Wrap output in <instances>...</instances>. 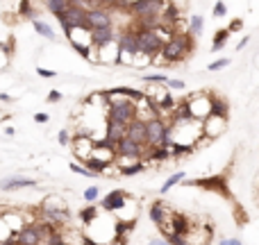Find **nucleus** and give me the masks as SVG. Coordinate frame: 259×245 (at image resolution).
Here are the masks:
<instances>
[{"mask_svg":"<svg viewBox=\"0 0 259 245\" xmlns=\"http://www.w3.org/2000/svg\"><path fill=\"white\" fill-rule=\"evenodd\" d=\"M193 45H195L193 36H189L186 32L184 34H171L164 41L159 54H162V59H166V64H175V62H180V59H184L186 54L193 50Z\"/></svg>","mask_w":259,"mask_h":245,"instance_id":"nucleus-1","label":"nucleus"},{"mask_svg":"<svg viewBox=\"0 0 259 245\" xmlns=\"http://www.w3.org/2000/svg\"><path fill=\"white\" fill-rule=\"evenodd\" d=\"M136 50V34L134 27H127L125 32L116 34V57H114V66H132Z\"/></svg>","mask_w":259,"mask_h":245,"instance_id":"nucleus-2","label":"nucleus"},{"mask_svg":"<svg viewBox=\"0 0 259 245\" xmlns=\"http://www.w3.org/2000/svg\"><path fill=\"white\" fill-rule=\"evenodd\" d=\"M107 102V118L121 125H127L132 118H136V102L130 98H105Z\"/></svg>","mask_w":259,"mask_h":245,"instance_id":"nucleus-3","label":"nucleus"},{"mask_svg":"<svg viewBox=\"0 0 259 245\" xmlns=\"http://www.w3.org/2000/svg\"><path fill=\"white\" fill-rule=\"evenodd\" d=\"M39 213L45 218V220H50L53 225H57V227L62 225V222L71 220V211H68L66 202H64L62 198H57V195H48V198L41 202Z\"/></svg>","mask_w":259,"mask_h":245,"instance_id":"nucleus-4","label":"nucleus"},{"mask_svg":"<svg viewBox=\"0 0 259 245\" xmlns=\"http://www.w3.org/2000/svg\"><path fill=\"white\" fill-rule=\"evenodd\" d=\"M171 143V132L168 122L162 116H152L145 120V148H157V145Z\"/></svg>","mask_w":259,"mask_h":245,"instance_id":"nucleus-5","label":"nucleus"},{"mask_svg":"<svg viewBox=\"0 0 259 245\" xmlns=\"http://www.w3.org/2000/svg\"><path fill=\"white\" fill-rule=\"evenodd\" d=\"M57 229V225L53 222H32V225H25L18 229L16 234V245H41V240L48 234Z\"/></svg>","mask_w":259,"mask_h":245,"instance_id":"nucleus-6","label":"nucleus"},{"mask_svg":"<svg viewBox=\"0 0 259 245\" xmlns=\"http://www.w3.org/2000/svg\"><path fill=\"white\" fill-rule=\"evenodd\" d=\"M55 18L59 21L64 34H68V32L75 30V27L89 30V25H86V7H82V5H68V7L64 9L62 14H57Z\"/></svg>","mask_w":259,"mask_h":245,"instance_id":"nucleus-7","label":"nucleus"},{"mask_svg":"<svg viewBox=\"0 0 259 245\" xmlns=\"http://www.w3.org/2000/svg\"><path fill=\"white\" fill-rule=\"evenodd\" d=\"M89 41L95 50H98V57L105 48H112L116 43V30L114 25H107V27H91L89 30Z\"/></svg>","mask_w":259,"mask_h":245,"instance_id":"nucleus-8","label":"nucleus"},{"mask_svg":"<svg viewBox=\"0 0 259 245\" xmlns=\"http://www.w3.org/2000/svg\"><path fill=\"white\" fill-rule=\"evenodd\" d=\"M127 12L136 18H152L159 16L164 7V0H130V5H125Z\"/></svg>","mask_w":259,"mask_h":245,"instance_id":"nucleus-9","label":"nucleus"},{"mask_svg":"<svg viewBox=\"0 0 259 245\" xmlns=\"http://www.w3.org/2000/svg\"><path fill=\"white\" fill-rule=\"evenodd\" d=\"M143 152H145L143 145H139V143H134V141H130L127 136L118 139L116 145H114V157L127 159V161H139V159H143Z\"/></svg>","mask_w":259,"mask_h":245,"instance_id":"nucleus-10","label":"nucleus"},{"mask_svg":"<svg viewBox=\"0 0 259 245\" xmlns=\"http://www.w3.org/2000/svg\"><path fill=\"white\" fill-rule=\"evenodd\" d=\"M86 25H89V30H91V27L114 25L112 12H109V9H102V7H89V9H86Z\"/></svg>","mask_w":259,"mask_h":245,"instance_id":"nucleus-11","label":"nucleus"},{"mask_svg":"<svg viewBox=\"0 0 259 245\" xmlns=\"http://www.w3.org/2000/svg\"><path fill=\"white\" fill-rule=\"evenodd\" d=\"M39 181L34 177H23V175H9L0 179V191H18V189H32Z\"/></svg>","mask_w":259,"mask_h":245,"instance_id":"nucleus-12","label":"nucleus"},{"mask_svg":"<svg viewBox=\"0 0 259 245\" xmlns=\"http://www.w3.org/2000/svg\"><path fill=\"white\" fill-rule=\"evenodd\" d=\"M125 136L130 141H134V143H139V145L145 148V120H141V118H132V120L125 125Z\"/></svg>","mask_w":259,"mask_h":245,"instance_id":"nucleus-13","label":"nucleus"},{"mask_svg":"<svg viewBox=\"0 0 259 245\" xmlns=\"http://www.w3.org/2000/svg\"><path fill=\"white\" fill-rule=\"evenodd\" d=\"M191 184L200 186V189H207V191H216V193H221V195H230L225 177H221V175H216V177H204V179H193Z\"/></svg>","mask_w":259,"mask_h":245,"instance_id":"nucleus-14","label":"nucleus"},{"mask_svg":"<svg viewBox=\"0 0 259 245\" xmlns=\"http://www.w3.org/2000/svg\"><path fill=\"white\" fill-rule=\"evenodd\" d=\"M225 118H216V116H204L202 120H200V130H202V134H207L209 139H216L218 134H221L223 130H225Z\"/></svg>","mask_w":259,"mask_h":245,"instance_id":"nucleus-15","label":"nucleus"},{"mask_svg":"<svg viewBox=\"0 0 259 245\" xmlns=\"http://www.w3.org/2000/svg\"><path fill=\"white\" fill-rule=\"evenodd\" d=\"M123 207H125V193H123L121 189H114L112 193H107L102 198V202H100L102 211H121Z\"/></svg>","mask_w":259,"mask_h":245,"instance_id":"nucleus-16","label":"nucleus"},{"mask_svg":"<svg viewBox=\"0 0 259 245\" xmlns=\"http://www.w3.org/2000/svg\"><path fill=\"white\" fill-rule=\"evenodd\" d=\"M230 113V104L225 98H218V95H209V113L207 116H216V118H225Z\"/></svg>","mask_w":259,"mask_h":245,"instance_id":"nucleus-17","label":"nucleus"},{"mask_svg":"<svg viewBox=\"0 0 259 245\" xmlns=\"http://www.w3.org/2000/svg\"><path fill=\"white\" fill-rule=\"evenodd\" d=\"M168 222H171V229H166V231H171V234L186 236V234H189V229H191L189 218L182 216V213H173V218H171ZM166 231H164V234H166Z\"/></svg>","mask_w":259,"mask_h":245,"instance_id":"nucleus-18","label":"nucleus"},{"mask_svg":"<svg viewBox=\"0 0 259 245\" xmlns=\"http://www.w3.org/2000/svg\"><path fill=\"white\" fill-rule=\"evenodd\" d=\"M168 213H171V209H168L162 200H154V202L150 204V218H152V222L157 227L168 220Z\"/></svg>","mask_w":259,"mask_h":245,"instance_id":"nucleus-19","label":"nucleus"},{"mask_svg":"<svg viewBox=\"0 0 259 245\" xmlns=\"http://www.w3.org/2000/svg\"><path fill=\"white\" fill-rule=\"evenodd\" d=\"M125 136V125H121V122L116 120H109L107 118V127H105V141L112 145H116L118 139H123Z\"/></svg>","mask_w":259,"mask_h":245,"instance_id":"nucleus-20","label":"nucleus"},{"mask_svg":"<svg viewBox=\"0 0 259 245\" xmlns=\"http://www.w3.org/2000/svg\"><path fill=\"white\" fill-rule=\"evenodd\" d=\"M32 27H34V32H36V34H41L43 39H48V41H55V39H57L55 30H53V27H50L45 21H41V18H32Z\"/></svg>","mask_w":259,"mask_h":245,"instance_id":"nucleus-21","label":"nucleus"},{"mask_svg":"<svg viewBox=\"0 0 259 245\" xmlns=\"http://www.w3.org/2000/svg\"><path fill=\"white\" fill-rule=\"evenodd\" d=\"M202 30H204V18L202 16H191L189 18V25H186V34L189 36H193V39H198L200 34H202Z\"/></svg>","mask_w":259,"mask_h":245,"instance_id":"nucleus-22","label":"nucleus"},{"mask_svg":"<svg viewBox=\"0 0 259 245\" xmlns=\"http://www.w3.org/2000/svg\"><path fill=\"white\" fill-rule=\"evenodd\" d=\"M121 168V175H125V177H132V175H139V172H143L145 170V163L141 161H130L127 166H118Z\"/></svg>","mask_w":259,"mask_h":245,"instance_id":"nucleus-23","label":"nucleus"},{"mask_svg":"<svg viewBox=\"0 0 259 245\" xmlns=\"http://www.w3.org/2000/svg\"><path fill=\"white\" fill-rule=\"evenodd\" d=\"M227 36H230V32H227V30H216V34H214V45H212V52H221V50L225 48V43H227Z\"/></svg>","mask_w":259,"mask_h":245,"instance_id":"nucleus-24","label":"nucleus"},{"mask_svg":"<svg viewBox=\"0 0 259 245\" xmlns=\"http://www.w3.org/2000/svg\"><path fill=\"white\" fill-rule=\"evenodd\" d=\"M80 218H82V222H84V225L93 222L95 218H98V207H95L93 202H89V207H84V209L80 211Z\"/></svg>","mask_w":259,"mask_h":245,"instance_id":"nucleus-25","label":"nucleus"},{"mask_svg":"<svg viewBox=\"0 0 259 245\" xmlns=\"http://www.w3.org/2000/svg\"><path fill=\"white\" fill-rule=\"evenodd\" d=\"M66 7H68V0H45V9H48L53 16L62 14Z\"/></svg>","mask_w":259,"mask_h":245,"instance_id":"nucleus-26","label":"nucleus"},{"mask_svg":"<svg viewBox=\"0 0 259 245\" xmlns=\"http://www.w3.org/2000/svg\"><path fill=\"white\" fill-rule=\"evenodd\" d=\"M182 179H184V172H173V175L168 177L166 181H164V186H162V189H159V193H162V195H166L168 191H171L173 186H175L177 181H182Z\"/></svg>","mask_w":259,"mask_h":245,"instance_id":"nucleus-27","label":"nucleus"},{"mask_svg":"<svg viewBox=\"0 0 259 245\" xmlns=\"http://www.w3.org/2000/svg\"><path fill=\"white\" fill-rule=\"evenodd\" d=\"M166 80H168V75H164V73H145L141 77V82H145V84H164Z\"/></svg>","mask_w":259,"mask_h":245,"instance_id":"nucleus-28","label":"nucleus"},{"mask_svg":"<svg viewBox=\"0 0 259 245\" xmlns=\"http://www.w3.org/2000/svg\"><path fill=\"white\" fill-rule=\"evenodd\" d=\"M18 14H21L23 18H36V9L32 7V3L30 0H21V7H18Z\"/></svg>","mask_w":259,"mask_h":245,"instance_id":"nucleus-29","label":"nucleus"},{"mask_svg":"<svg viewBox=\"0 0 259 245\" xmlns=\"http://www.w3.org/2000/svg\"><path fill=\"white\" fill-rule=\"evenodd\" d=\"M82 198H84V202H98V198H100V189H98V186H89V189H84Z\"/></svg>","mask_w":259,"mask_h":245,"instance_id":"nucleus-30","label":"nucleus"},{"mask_svg":"<svg viewBox=\"0 0 259 245\" xmlns=\"http://www.w3.org/2000/svg\"><path fill=\"white\" fill-rule=\"evenodd\" d=\"M68 168H71L75 175H82V177H93V175H95V172H91L89 168L82 166V163H77V161H71V166H68Z\"/></svg>","mask_w":259,"mask_h":245,"instance_id":"nucleus-31","label":"nucleus"},{"mask_svg":"<svg viewBox=\"0 0 259 245\" xmlns=\"http://www.w3.org/2000/svg\"><path fill=\"white\" fill-rule=\"evenodd\" d=\"M225 14H227V5L223 3V0H218V3L214 5V12H212V16H214V18H223V16H225Z\"/></svg>","mask_w":259,"mask_h":245,"instance_id":"nucleus-32","label":"nucleus"},{"mask_svg":"<svg viewBox=\"0 0 259 245\" xmlns=\"http://www.w3.org/2000/svg\"><path fill=\"white\" fill-rule=\"evenodd\" d=\"M225 66H230V59H216V62H212L207 66V71H212V73H216V71H221V68H225Z\"/></svg>","mask_w":259,"mask_h":245,"instance_id":"nucleus-33","label":"nucleus"},{"mask_svg":"<svg viewBox=\"0 0 259 245\" xmlns=\"http://www.w3.org/2000/svg\"><path fill=\"white\" fill-rule=\"evenodd\" d=\"M164 86H166V89H173V91H182L186 84L182 80H171V77H168V80L164 82Z\"/></svg>","mask_w":259,"mask_h":245,"instance_id":"nucleus-34","label":"nucleus"},{"mask_svg":"<svg viewBox=\"0 0 259 245\" xmlns=\"http://www.w3.org/2000/svg\"><path fill=\"white\" fill-rule=\"evenodd\" d=\"M36 75L39 77H43V80H53V77H57V73L53 71V68H36Z\"/></svg>","mask_w":259,"mask_h":245,"instance_id":"nucleus-35","label":"nucleus"},{"mask_svg":"<svg viewBox=\"0 0 259 245\" xmlns=\"http://www.w3.org/2000/svg\"><path fill=\"white\" fill-rule=\"evenodd\" d=\"M241 27H243V21H241V18H234V21H232V25L227 27V32L232 34V32H239Z\"/></svg>","mask_w":259,"mask_h":245,"instance_id":"nucleus-36","label":"nucleus"},{"mask_svg":"<svg viewBox=\"0 0 259 245\" xmlns=\"http://www.w3.org/2000/svg\"><path fill=\"white\" fill-rule=\"evenodd\" d=\"M57 141H59L62 145H68V143H71V136H68V132H66V130H62V132L57 134Z\"/></svg>","mask_w":259,"mask_h":245,"instance_id":"nucleus-37","label":"nucleus"},{"mask_svg":"<svg viewBox=\"0 0 259 245\" xmlns=\"http://www.w3.org/2000/svg\"><path fill=\"white\" fill-rule=\"evenodd\" d=\"M59 100H62V93H59L57 89H53V91L48 93V102H50V104H55V102H59Z\"/></svg>","mask_w":259,"mask_h":245,"instance_id":"nucleus-38","label":"nucleus"},{"mask_svg":"<svg viewBox=\"0 0 259 245\" xmlns=\"http://www.w3.org/2000/svg\"><path fill=\"white\" fill-rule=\"evenodd\" d=\"M218 245H243L239 238H223V240H218Z\"/></svg>","mask_w":259,"mask_h":245,"instance_id":"nucleus-39","label":"nucleus"},{"mask_svg":"<svg viewBox=\"0 0 259 245\" xmlns=\"http://www.w3.org/2000/svg\"><path fill=\"white\" fill-rule=\"evenodd\" d=\"M34 120L36 122H48L50 116H48V113H43V111H39V113H34Z\"/></svg>","mask_w":259,"mask_h":245,"instance_id":"nucleus-40","label":"nucleus"},{"mask_svg":"<svg viewBox=\"0 0 259 245\" xmlns=\"http://www.w3.org/2000/svg\"><path fill=\"white\" fill-rule=\"evenodd\" d=\"M145 245H171V243H168L166 238H152V240H148Z\"/></svg>","mask_w":259,"mask_h":245,"instance_id":"nucleus-41","label":"nucleus"},{"mask_svg":"<svg viewBox=\"0 0 259 245\" xmlns=\"http://www.w3.org/2000/svg\"><path fill=\"white\" fill-rule=\"evenodd\" d=\"M0 102H5V104H9V102H14V98L9 93H3V91H0Z\"/></svg>","mask_w":259,"mask_h":245,"instance_id":"nucleus-42","label":"nucleus"},{"mask_svg":"<svg viewBox=\"0 0 259 245\" xmlns=\"http://www.w3.org/2000/svg\"><path fill=\"white\" fill-rule=\"evenodd\" d=\"M248 41H250V36H243V39H241L239 43H236V50H239V52H241V50H243L245 45H248Z\"/></svg>","mask_w":259,"mask_h":245,"instance_id":"nucleus-43","label":"nucleus"},{"mask_svg":"<svg viewBox=\"0 0 259 245\" xmlns=\"http://www.w3.org/2000/svg\"><path fill=\"white\" fill-rule=\"evenodd\" d=\"M95 3H102V5H107V7H114V5H118L121 0H95Z\"/></svg>","mask_w":259,"mask_h":245,"instance_id":"nucleus-44","label":"nucleus"},{"mask_svg":"<svg viewBox=\"0 0 259 245\" xmlns=\"http://www.w3.org/2000/svg\"><path fill=\"white\" fill-rule=\"evenodd\" d=\"M5 134H7V136H14V134H16V130H14L12 125H7V127H5Z\"/></svg>","mask_w":259,"mask_h":245,"instance_id":"nucleus-45","label":"nucleus"},{"mask_svg":"<svg viewBox=\"0 0 259 245\" xmlns=\"http://www.w3.org/2000/svg\"><path fill=\"white\" fill-rule=\"evenodd\" d=\"M0 50H3V52H5V43H3V41H0Z\"/></svg>","mask_w":259,"mask_h":245,"instance_id":"nucleus-46","label":"nucleus"}]
</instances>
